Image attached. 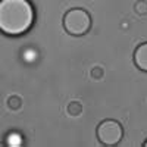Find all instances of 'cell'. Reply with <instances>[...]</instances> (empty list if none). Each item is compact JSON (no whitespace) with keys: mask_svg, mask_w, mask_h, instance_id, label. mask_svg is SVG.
I'll return each instance as SVG.
<instances>
[{"mask_svg":"<svg viewBox=\"0 0 147 147\" xmlns=\"http://www.w3.org/2000/svg\"><path fill=\"white\" fill-rule=\"evenodd\" d=\"M82 112V105L80 102H71L68 105V113L71 116H78Z\"/></svg>","mask_w":147,"mask_h":147,"instance_id":"cell-6","label":"cell"},{"mask_svg":"<svg viewBox=\"0 0 147 147\" xmlns=\"http://www.w3.org/2000/svg\"><path fill=\"white\" fill-rule=\"evenodd\" d=\"M35 10L30 0H0V32L22 35L31 30Z\"/></svg>","mask_w":147,"mask_h":147,"instance_id":"cell-1","label":"cell"},{"mask_svg":"<svg viewBox=\"0 0 147 147\" xmlns=\"http://www.w3.org/2000/svg\"><path fill=\"white\" fill-rule=\"evenodd\" d=\"M134 63L140 71L147 72V43H141L134 52Z\"/></svg>","mask_w":147,"mask_h":147,"instance_id":"cell-4","label":"cell"},{"mask_svg":"<svg viewBox=\"0 0 147 147\" xmlns=\"http://www.w3.org/2000/svg\"><path fill=\"white\" fill-rule=\"evenodd\" d=\"M96 137L103 146H116L124 137V128L116 119H105L97 125Z\"/></svg>","mask_w":147,"mask_h":147,"instance_id":"cell-3","label":"cell"},{"mask_svg":"<svg viewBox=\"0 0 147 147\" xmlns=\"http://www.w3.org/2000/svg\"><path fill=\"white\" fill-rule=\"evenodd\" d=\"M144 147H147V141H146V143H144Z\"/></svg>","mask_w":147,"mask_h":147,"instance_id":"cell-9","label":"cell"},{"mask_svg":"<svg viewBox=\"0 0 147 147\" xmlns=\"http://www.w3.org/2000/svg\"><path fill=\"white\" fill-rule=\"evenodd\" d=\"M63 30L74 37H81L85 35L93 25L91 15L82 7H74L69 9L65 16H63Z\"/></svg>","mask_w":147,"mask_h":147,"instance_id":"cell-2","label":"cell"},{"mask_svg":"<svg viewBox=\"0 0 147 147\" xmlns=\"http://www.w3.org/2000/svg\"><path fill=\"white\" fill-rule=\"evenodd\" d=\"M24 105V100L21 99V97L18 94H12L9 99H7V107L10 110H19Z\"/></svg>","mask_w":147,"mask_h":147,"instance_id":"cell-5","label":"cell"},{"mask_svg":"<svg viewBox=\"0 0 147 147\" xmlns=\"http://www.w3.org/2000/svg\"><path fill=\"white\" fill-rule=\"evenodd\" d=\"M134 9H136V13L140 15V16L147 15V2L146 0H138V2H136V5H134Z\"/></svg>","mask_w":147,"mask_h":147,"instance_id":"cell-7","label":"cell"},{"mask_svg":"<svg viewBox=\"0 0 147 147\" xmlns=\"http://www.w3.org/2000/svg\"><path fill=\"white\" fill-rule=\"evenodd\" d=\"M91 77H93L94 80H100V78L103 77V69H102L100 66L93 68V71H91Z\"/></svg>","mask_w":147,"mask_h":147,"instance_id":"cell-8","label":"cell"}]
</instances>
